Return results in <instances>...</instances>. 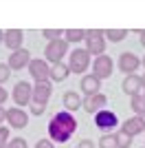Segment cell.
<instances>
[{
    "label": "cell",
    "mask_w": 145,
    "mask_h": 148,
    "mask_svg": "<svg viewBox=\"0 0 145 148\" xmlns=\"http://www.w3.org/2000/svg\"><path fill=\"white\" fill-rule=\"evenodd\" d=\"M46 130H48V139H51V142L64 144V142H68L72 137V133L77 130V119H75L72 113L60 111V113H55L53 117H51Z\"/></svg>",
    "instance_id": "cell-1"
},
{
    "label": "cell",
    "mask_w": 145,
    "mask_h": 148,
    "mask_svg": "<svg viewBox=\"0 0 145 148\" xmlns=\"http://www.w3.org/2000/svg\"><path fill=\"white\" fill-rule=\"evenodd\" d=\"M86 51L95 58L106 53V36H103V31H99V29L86 31Z\"/></svg>",
    "instance_id": "cell-2"
},
{
    "label": "cell",
    "mask_w": 145,
    "mask_h": 148,
    "mask_svg": "<svg viewBox=\"0 0 145 148\" xmlns=\"http://www.w3.org/2000/svg\"><path fill=\"white\" fill-rule=\"evenodd\" d=\"M90 66V53L86 49H72L68 56V69L70 73H86V69Z\"/></svg>",
    "instance_id": "cell-3"
},
{
    "label": "cell",
    "mask_w": 145,
    "mask_h": 148,
    "mask_svg": "<svg viewBox=\"0 0 145 148\" xmlns=\"http://www.w3.org/2000/svg\"><path fill=\"white\" fill-rule=\"evenodd\" d=\"M68 51V42L66 38H60V40H53V42H48L46 51H44V56H46V62H51V64H57V62L64 60V56H66Z\"/></svg>",
    "instance_id": "cell-4"
},
{
    "label": "cell",
    "mask_w": 145,
    "mask_h": 148,
    "mask_svg": "<svg viewBox=\"0 0 145 148\" xmlns=\"http://www.w3.org/2000/svg\"><path fill=\"white\" fill-rule=\"evenodd\" d=\"M95 126L101 133H110V130H115L119 126V117H117L115 111H108V108H103V111L95 113Z\"/></svg>",
    "instance_id": "cell-5"
},
{
    "label": "cell",
    "mask_w": 145,
    "mask_h": 148,
    "mask_svg": "<svg viewBox=\"0 0 145 148\" xmlns=\"http://www.w3.org/2000/svg\"><path fill=\"white\" fill-rule=\"evenodd\" d=\"M112 71H115V64H112V58L110 56H97L95 60H92V75L95 77H99V80H106V77H110L112 75Z\"/></svg>",
    "instance_id": "cell-6"
},
{
    "label": "cell",
    "mask_w": 145,
    "mask_h": 148,
    "mask_svg": "<svg viewBox=\"0 0 145 148\" xmlns=\"http://www.w3.org/2000/svg\"><path fill=\"white\" fill-rule=\"evenodd\" d=\"M11 97H13V102H16L20 108H22V106H26V104H31V99H33V86H31L29 82L20 80L18 84L13 86Z\"/></svg>",
    "instance_id": "cell-7"
},
{
    "label": "cell",
    "mask_w": 145,
    "mask_h": 148,
    "mask_svg": "<svg viewBox=\"0 0 145 148\" xmlns=\"http://www.w3.org/2000/svg\"><path fill=\"white\" fill-rule=\"evenodd\" d=\"M29 73H31V77L35 82H46V80H51V66H48V62L46 60H31L29 62Z\"/></svg>",
    "instance_id": "cell-8"
},
{
    "label": "cell",
    "mask_w": 145,
    "mask_h": 148,
    "mask_svg": "<svg viewBox=\"0 0 145 148\" xmlns=\"http://www.w3.org/2000/svg\"><path fill=\"white\" fill-rule=\"evenodd\" d=\"M5 122H9L11 128H24L29 124V113L24 108H20V106H11V108H7Z\"/></svg>",
    "instance_id": "cell-9"
},
{
    "label": "cell",
    "mask_w": 145,
    "mask_h": 148,
    "mask_svg": "<svg viewBox=\"0 0 145 148\" xmlns=\"http://www.w3.org/2000/svg\"><path fill=\"white\" fill-rule=\"evenodd\" d=\"M119 69H121L125 75L136 73V69H141V58L136 56V53L125 51V53H121V56H119Z\"/></svg>",
    "instance_id": "cell-10"
},
{
    "label": "cell",
    "mask_w": 145,
    "mask_h": 148,
    "mask_svg": "<svg viewBox=\"0 0 145 148\" xmlns=\"http://www.w3.org/2000/svg\"><path fill=\"white\" fill-rule=\"evenodd\" d=\"M31 60H33V58H31V53L26 49H18V51H11V56H9L7 64H9L11 71H20V69H26V66H29Z\"/></svg>",
    "instance_id": "cell-11"
},
{
    "label": "cell",
    "mask_w": 145,
    "mask_h": 148,
    "mask_svg": "<svg viewBox=\"0 0 145 148\" xmlns=\"http://www.w3.org/2000/svg\"><path fill=\"white\" fill-rule=\"evenodd\" d=\"M106 104H108V97L103 95V93H97V95H86L84 97V104H81V108H84L86 113H99L106 108Z\"/></svg>",
    "instance_id": "cell-12"
},
{
    "label": "cell",
    "mask_w": 145,
    "mask_h": 148,
    "mask_svg": "<svg viewBox=\"0 0 145 148\" xmlns=\"http://www.w3.org/2000/svg\"><path fill=\"white\" fill-rule=\"evenodd\" d=\"M121 133H125L127 137H132V139H134L136 135L145 133V119L139 117V115H134V117L125 119V122L121 124Z\"/></svg>",
    "instance_id": "cell-13"
},
{
    "label": "cell",
    "mask_w": 145,
    "mask_h": 148,
    "mask_svg": "<svg viewBox=\"0 0 145 148\" xmlns=\"http://www.w3.org/2000/svg\"><path fill=\"white\" fill-rule=\"evenodd\" d=\"M121 88H123V93H125V95L134 97V95L143 93V77H141V75H136V73H132V75H125V80H123Z\"/></svg>",
    "instance_id": "cell-14"
},
{
    "label": "cell",
    "mask_w": 145,
    "mask_h": 148,
    "mask_svg": "<svg viewBox=\"0 0 145 148\" xmlns=\"http://www.w3.org/2000/svg\"><path fill=\"white\" fill-rule=\"evenodd\" d=\"M51 93H53V84H51V80H46V82H35V84H33V99H31V102L46 104L48 99H51Z\"/></svg>",
    "instance_id": "cell-15"
},
{
    "label": "cell",
    "mask_w": 145,
    "mask_h": 148,
    "mask_svg": "<svg viewBox=\"0 0 145 148\" xmlns=\"http://www.w3.org/2000/svg\"><path fill=\"white\" fill-rule=\"evenodd\" d=\"M22 40H24V33H22L20 29H9V31H5V38H2V42H5L11 51L22 49Z\"/></svg>",
    "instance_id": "cell-16"
},
{
    "label": "cell",
    "mask_w": 145,
    "mask_h": 148,
    "mask_svg": "<svg viewBox=\"0 0 145 148\" xmlns=\"http://www.w3.org/2000/svg\"><path fill=\"white\" fill-rule=\"evenodd\" d=\"M81 91L86 95H97V93H101V80L95 77V75H84L81 77Z\"/></svg>",
    "instance_id": "cell-17"
},
{
    "label": "cell",
    "mask_w": 145,
    "mask_h": 148,
    "mask_svg": "<svg viewBox=\"0 0 145 148\" xmlns=\"http://www.w3.org/2000/svg\"><path fill=\"white\" fill-rule=\"evenodd\" d=\"M62 102H64V108H66L68 113H75L77 108H81V104H84L81 95L75 93V91H66V93H64V97H62Z\"/></svg>",
    "instance_id": "cell-18"
},
{
    "label": "cell",
    "mask_w": 145,
    "mask_h": 148,
    "mask_svg": "<svg viewBox=\"0 0 145 148\" xmlns=\"http://www.w3.org/2000/svg\"><path fill=\"white\" fill-rule=\"evenodd\" d=\"M68 75H70V69H68V64H64V62H57V64L51 66V80L53 82H64Z\"/></svg>",
    "instance_id": "cell-19"
},
{
    "label": "cell",
    "mask_w": 145,
    "mask_h": 148,
    "mask_svg": "<svg viewBox=\"0 0 145 148\" xmlns=\"http://www.w3.org/2000/svg\"><path fill=\"white\" fill-rule=\"evenodd\" d=\"M132 111H134V115H139V117H143L145 119V93H139V95H134L132 97Z\"/></svg>",
    "instance_id": "cell-20"
},
{
    "label": "cell",
    "mask_w": 145,
    "mask_h": 148,
    "mask_svg": "<svg viewBox=\"0 0 145 148\" xmlns=\"http://www.w3.org/2000/svg\"><path fill=\"white\" fill-rule=\"evenodd\" d=\"M99 148H119V139L115 133H103L99 137Z\"/></svg>",
    "instance_id": "cell-21"
},
{
    "label": "cell",
    "mask_w": 145,
    "mask_h": 148,
    "mask_svg": "<svg viewBox=\"0 0 145 148\" xmlns=\"http://www.w3.org/2000/svg\"><path fill=\"white\" fill-rule=\"evenodd\" d=\"M103 36L108 38L110 42H121V40H125L127 31L125 29H108V31H103Z\"/></svg>",
    "instance_id": "cell-22"
},
{
    "label": "cell",
    "mask_w": 145,
    "mask_h": 148,
    "mask_svg": "<svg viewBox=\"0 0 145 148\" xmlns=\"http://www.w3.org/2000/svg\"><path fill=\"white\" fill-rule=\"evenodd\" d=\"M64 33H66V42H81V40H86L84 29H68Z\"/></svg>",
    "instance_id": "cell-23"
},
{
    "label": "cell",
    "mask_w": 145,
    "mask_h": 148,
    "mask_svg": "<svg viewBox=\"0 0 145 148\" xmlns=\"http://www.w3.org/2000/svg\"><path fill=\"white\" fill-rule=\"evenodd\" d=\"M62 33H64L62 29H44V31H42V36L46 38L48 42H53V40H60Z\"/></svg>",
    "instance_id": "cell-24"
},
{
    "label": "cell",
    "mask_w": 145,
    "mask_h": 148,
    "mask_svg": "<svg viewBox=\"0 0 145 148\" xmlns=\"http://www.w3.org/2000/svg\"><path fill=\"white\" fill-rule=\"evenodd\" d=\"M11 139V133H9V126H0V148H7Z\"/></svg>",
    "instance_id": "cell-25"
},
{
    "label": "cell",
    "mask_w": 145,
    "mask_h": 148,
    "mask_svg": "<svg viewBox=\"0 0 145 148\" xmlns=\"http://www.w3.org/2000/svg\"><path fill=\"white\" fill-rule=\"evenodd\" d=\"M9 77H11V69H9V64H7V62H0V84H5Z\"/></svg>",
    "instance_id": "cell-26"
},
{
    "label": "cell",
    "mask_w": 145,
    "mask_h": 148,
    "mask_svg": "<svg viewBox=\"0 0 145 148\" xmlns=\"http://www.w3.org/2000/svg\"><path fill=\"white\" fill-rule=\"evenodd\" d=\"M7 148H29V144H26V139H22V137H16V139H9Z\"/></svg>",
    "instance_id": "cell-27"
},
{
    "label": "cell",
    "mask_w": 145,
    "mask_h": 148,
    "mask_svg": "<svg viewBox=\"0 0 145 148\" xmlns=\"http://www.w3.org/2000/svg\"><path fill=\"white\" fill-rule=\"evenodd\" d=\"M31 113H33V115H37V117H40V115H44V111H46V104H40V102H31Z\"/></svg>",
    "instance_id": "cell-28"
},
{
    "label": "cell",
    "mask_w": 145,
    "mask_h": 148,
    "mask_svg": "<svg viewBox=\"0 0 145 148\" xmlns=\"http://www.w3.org/2000/svg\"><path fill=\"white\" fill-rule=\"evenodd\" d=\"M117 139H119V146H125V148H130V144H132V137H127L125 133H119Z\"/></svg>",
    "instance_id": "cell-29"
},
{
    "label": "cell",
    "mask_w": 145,
    "mask_h": 148,
    "mask_svg": "<svg viewBox=\"0 0 145 148\" xmlns=\"http://www.w3.org/2000/svg\"><path fill=\"white\" fill-rule=\"evenodd\" d=\"M35 148H55V144L51 142V139H40V142L35 144Z\"/></svg>",
    "instance_id": "cell-30"
},
{
    "label": "cell",
    "mask_w": 145,
    "mask_h": 148,
    "mask_svg": "<svg viewBox=\"0 0 145 148\" xmlns=\"http://www.w3.org/2000/svg\"><path fill=\"white\" fill-rule=\"evenodd\" d=\"M77 148H97V146H95L92 139H81V142L77 144Z\"/></svg>",
    "instance_id": "cell-31"
},
{
    "label": "cell",
    "mask_w": 145,
    "mask_h": 148,
    "mask_svg": "<svg viewBox=\"0 0 145 148\" xmlns=\"http://www.w3.org/2000/svg\"><path fill=\"white\" fill-rule=\"evenodd\" d=\"M7 97H9V93H7V88L2 86V84H0V106H2V104L7 102Z\"/></svg>",
    "instance_id": "cell-32"
},
{
    "label": "cell",
    "mask_w": 145,
    "mask_h": 148,
    "mask_svg": "<svg viewBox=\"0 0 145 148\" xmlns=\"http://www.w3.org/2000/svg\"><path fill=\"white\" fill-rule=\"evenodd\" d=\"M5 115H7V108L0 106V126H2V122H5Z\"/></svg>",
    "instance_id": "cell-33"
},
{
    "label": "cell",
    "mask_w": 145,
    "mask_h": 148,
    "mask_svg": "<svg viewBox=\"0 0 145 148\" xmlns=\"http://www.w3.org/2000/svg\"><path fill=\"white\" fill-rule=\"evenodd\" d=\"M141 44H143V49H145V31H141Z\"/></svg>",
    "instance_id": "cell-34"
},
{
    "label": "cell",
    "mask_w": 145,
    "mask_h": 148,
    "mask_svg": "<svg viewBox=\"0 0 145 148\" xmlns=\"http://www.w3.org/2000/svg\"><path fill=\"white\" fill-rule=\"evenodd\" d=\"M2 38H5V31H0V42H2Z\"/></svg>",
    "instance_id": "cell-35"
},
{
    "label": "cell",
    "mask_w": 145,
    "mask_h": 148,
    "mask_svg": "<svg viewBox=\"0 0 145 148\" xmlns=\"http://www.w3.org/2000/svg\"><path fill=\"white\" fill-rule=\"evenodd\" d=\"M143 91H145V73H143Z\"/></svg>",
    "instance_id": "cell-36"
},
{
    "label": "cell",
    "mask_w": 145,
    "mask_h": 148,
    "mask_svg": "<svg viewBox=\"0 0 145 148\" xmlns=\"http://www.w3.org/2000/svg\"><path fill=\"white\" fill-rule=\"evenodd\" d=\"M141 64H143V66H145V56H143V60H141Z\"/></svg>",
    "instance_id": "cell-37"
},
{
    "label": "cell",
    "mask_w": 145,
    "mask_h": 148,
    "mask_svg": "<svg viewBox=\"0 0 145 148\" xmlns=\"http://www.w3.org/2000/svg\"><path fill=\"white\" fill-rule=\"evenodd\" d=\"M119 148H125V146H119Z\"/></svg>",
    "instance_id": "cell-38"
},
{
    "label": "cell",
    "mask_w": 145,
    "mask_h": 148,
    "mask_svg": "<svg viewBox=\"0 0 145 148\" xmlns=\"http://www.w3.org/2000/svg\"><path fill=\"white\" fill-rule=\"evenodd\" d=\"M141 148H145V146H141Z\"/></svg>",
    "instance_id": "cell-39"
}]
</instances>
